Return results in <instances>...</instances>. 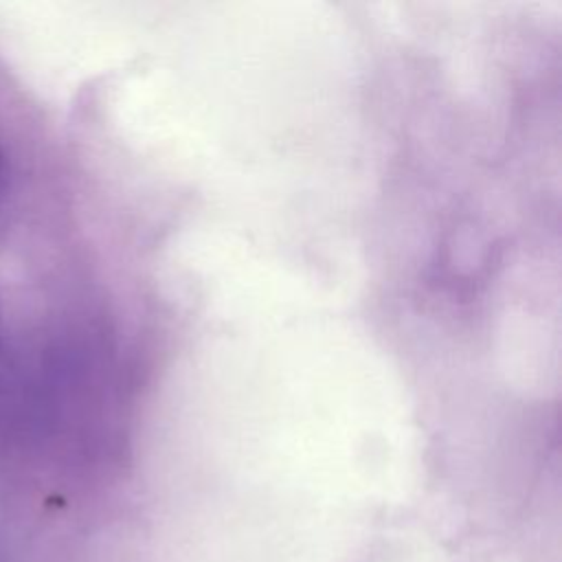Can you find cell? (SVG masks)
<instances>
[{
    "label": "cell",
    "instance_id": "1",
    "mask_svg": "<svg viewBox=\"0 0 562 562\" xmlns=\"http://www.w3.org/2000/svg\"><path fill=\"white\" fill-rule=\"evenodd\" d=\"M4 182H7V165H4V151L0 147V198L4 191Z\"/></svg>",
    "mask_w": 562,
    "mask_h": 562
}]
</instances>
